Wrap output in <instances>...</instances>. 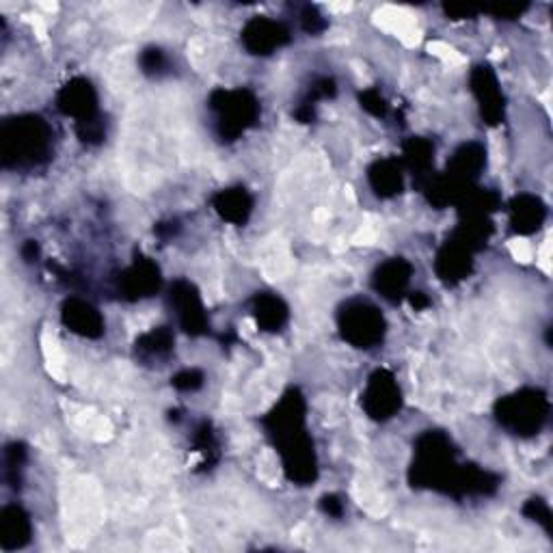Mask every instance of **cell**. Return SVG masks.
<instances>
[{
  "label": "cell",
  "mask_w": 553,
  "mask_h": 553,
  "mask_svg": "<svg viewBox=\"0 0 553 553\" xmlns=\"http://www.w3.org/2000/svg\"><path fill=\"white\" fill-rule=\"evenodd\" d=\"M409 482L415 489H430L456 499L493 495L499 489V478L491 471L458 463L454 443L443 430H426L417 437Z\"/></svg>",
  "instance_id": "cell-1"
},
{
  "label": "cell",
  "mask_w": 553,
  "mask_h": 553,
  "mask_svg": "<svg viewBox=\"0 0 553 553\" xmlns=\"http://www.w3.org/2000/svg\"><path fill=\"white\" fill-rule=\"evenodd\" d=\"M413 266L404 258H391L376 268L372 275V288L389 303H400L407 296Z\"/></svg>",
  "instance_id": "cell-13"
},
{
  "label": "cell",
  "mask_w": 553,
  "mask_h": 553,
  "mask_svg": "<svg viewBox=\"0 0 553 553\" xmlns=\"http://www.w3.org/2000/svg\"><path fill=\"white\" fill-rule=\"evenodd\" d=\"M337 329H340L342 340L350 346L370 350L383 344L387 333V320L381 309L370 301L353 299L346 301L340 312H337Z\"/></svg>",
  "instance_id": "cell-6"
},
{
  "label": "cell",
  "mask_w": 553,
  "mask_h": 553,
  "mask_svg": "<svg viewBox=\"0 0 553 553\" xmlns=\"http://www.w3.org/2000/svg\"><path fill=\"white\" fill-rule=\"evenodd\" d=\"M210 111L214 113L217 137L223 143H234L249 128L258 124L262 106L251 89H217L210 93Z\"/></svg>",
  "instance_id": "cell-5"
},
{
  "label": "cell",
  "mask_w": 553,
  "mask_h": 553,
  "mask_svg": "<svg viewBox=\"0 0 553 553\" xmlns=\"http://www.w3.org/2000/svg\"><path fill=\"white\" fill-rule=\"evenodd\" d=\"M154 232H156V236L160 240H169V238H173L175 234L180 232V223L178 221H163V223H158L154 227Z\"/></svg>",
  "instance_id": "cell-32"
},
{
  "label": "cell",
  "mask_w": 553,
  "mask_h": 553,
  "mask_svg": "<svg viewBox=\"0 0 553 553\" xmlns=\"http://www.w3.org/2000/svg\"><path fill=\"white\" fill-rule=\"evenodd\" d=\"M0 152L5 169L29 171L42 167L52 156V128L39 115H18L3 121Z\"/></svg>",
  "instance_id": "cell-3"
},
{
  "label": "cell",
  "mask_w": 553,
  "mask_h": 553,
  "mask_svg": "<svg viewBox=\"0 0 553 553\" xmlns=\"http://www.w3.org/2000/svg\"><path fill=\"white\" fill-rule=\"evenodd\" d=\"M402 167L404 171H411L413 178L424 188V184L433 178V165H435V143L422 139V137H411L402 145Z\"/></svg>",
  "instance_id": "cell-19"
},
{
  "label": "cell",
  "mask_w": 553,
  "mask_h": 553,
  "mask_svg": "<svg viewBox=\"0 0 553 553\" xmlns=\"http://www.w3.org/2000/svg\"><path fill=\"white\" fill-rule=\"evenodd\" d=\"M320 510L325 512V515L333 517V519H340L344 515V502L340 495H325L320 499Z\"/></svg>",
  "instance_id": "cell-30"
},
{
  "label": "cell",
  "mask_w": 553,
  "mask_h": 553,
  "mask_svg": "<svg viewBox=\"0 0 553 553\" xmlns=\"http://www.w3.org/2000/svg\"><path fill=\"white\" fill-rule=\"evenodd\" d=\"M469 89L474 93L482 119L489 126H499L506 117V96L499 87L497 74L491 65L480 63L469 74Z\"/></svg>",
  "instance_id": "cell-10"
},
{
  "label": "cell",
  "mask_w": 553,
  "mask_h": 553,
  "mask_svg": "<svg viewBox=\"0 0 553 553\" xmlns=\"http://www.w3.org/2000/svg\"><path fill=\"white\" fill-rule=\"evenodd\" d=\"M368 182L376 197L391 199L404 191V167L400 158H379L368 167Z\"/></svg>",
  "instance_id": "cell-17"
},
{
  "label": "cell",
  "mask_w": 553,
  "mask_h": 553,
  "mask_svg": "<svg viewBox=\"0 0 553 553\" xmlns=\"http://www.w3.org/2000/svg\"><path fill=\"white\" fill-rule=\"evenodd\" d=\"M193 445H195V452H199L201 458H204V463H201V467L212 469L214 465L219 463L221 445H219V437H217V433H214V428H212L210 422H201L195 428Z\"/></svg>",
  "instance_id": "cell-23"
},
{
  "label": "cell",
  "mask_w": 553,
  "mask_h": 553,
  "mask_svg": "<svg viewBox=\"0 0 553 553\" xmlns=\"http://www.w3.org/2000/svg\"><path fill=\"white\" fill-rule=\"evenodd\" d=\"M361 407L374 422H387L402 409V391L396 376L385 368L374 370L361 396Z\"/></svg>",
  "instance_id": "cell-7"
},
{
  "label": "cell",
  "mask_w": 553,
  "mask_h": 553,
  "mask_svg": "<svg viewBox=\"0 0 553 553\" xmlns=\"http://www.w3.org/2000/svg\"><path fill=\"white\" fill-rule=\"evenodd\" d=\"M528 9H530V5H499V7H484L480 11L491 13V16L497 20H517Z\"/></svg>",
  "instance_id": "cell-29"
},
{
  "label": "cell",
  "mask_w": 553,
  "mask_h": 553,
  "mask_svg": "<svg viewBox=\"0 0 553 553\" xmlns=\"http://www.w3.org/2000/svg\"><path fill=\"white\" fill-rule=\"evenodd\" d=\"M359 102H361V109L370 113L372 117H385L387 115V100L381 96L379 89H366L361 91L359 96Z\"/></svg>",
  "instance_id": "cell-27"
},
{
  "label": "cell",
  "mask_w": 553,
  "mask_h": 553,
  "mask_svg": "<svg viewBox=\"0 0 553 553\" xmlns=\"http://www.w3.org/2000/svg\"><path fill=\"white\" fill-rule=\"evenodd\" d=\"M57 109L61 115L72 117L76 126L91 124V121L102 119L98 91L91 85V80L76 76L70 83H65L57 93Z\"/></svg>",
  "instance_id": "cell-9"
},
{
  "label": "cell",
  "mask_w": 553,
  "mask_h": 553,
  "mask_svg": "<svg viewBox=\"0 0 553 553\" xmlns=\"http://www.w3.org/2000/svg\"><path fill=\"white\" fill-rule=\"evenodd\" d=\"M407 296H409V303H411V307L415 309V312H420V309H426L430 305V299L424 292H411Z\"/></svg>",
  "instance_id": "cell-33"
},
{
  "label": "cell",
  "mask_w": 553,
  "mask_h": 553,
  "mask_svg": "<svg viewBox=\"0 0 553 553\" xmlns=\"http://www.w3.org/2000/svg\"><path fill=\"white\" fill-rule=\"evenodd\" d=\"M61 322L65 329L72 333L87 337V340H98L104 335V316L98 312V307H93L89 301L72 296L61 305Z\"/></svg>",
  "instance_id": "cell-14"
},
{
  "label": "cell",
  "mask_w": 553,
  "mask_h": 553,
  "mask_svg": "<svg viewBox=\"0 0 553 553\" xmlns=\"http://www.w3.org/2000/svg\"><path fill=\"white\" fill-rule=\"evenodd\" d=\"M163 286V275L154 260L137 255L134 262L117 277V292L124 301L137 303L154 296Z\"/></svg>",
  "instance_id": "cell-11"
},
{
  "label": "cell",
  "mask_w": 553,
  "mask_h": 553,
  "mask_svg": "<svg viewBox=\"0 0 553 553\" xmlns=\"http://www.w3.org/2000/svg\"><path fill=\"white\" fill-rule=\"evenodd\" d=\"M251 314L255 325L266 333H277L288 325L290 307L275 292H258L251 301Z\"/></svg>",
  "instance_id": "cell-16"
},
{
  "label": "cell",
  "mask_w": 553,
  "mask_h": 553,
  "mask_svg": "<svg viewBox=\"0 0 553 553\" xmlns=\"http://www.w3.org/2000/svg\"><path fill=\"white\" fill-rule=\"evenodd\" d=\"M329 26L327 18L322 16V13L318 11V7L314 5H305L303 11H301V29L309 35H318L322 33Z\"/></svg>",
  "instance_id": "cell-28"
},
{
  "label": "cell",
  "mask_w": 553,
  "mask_h": 553,
  "mask_svg": "<svg viewBox=\"0 0 553 553\" xmlns=\"http://www.w3.org/2000/svg\"><path fill=\"white\" fill-rule=\"evenodd\" d=\"M337 96V83L331 76H320L314 80V85L309 87L307 96L303 102L296 106L294 117L301 121V124H312L316 119V106L322 100H333Z\"/></svg>",
  "instance_id": "cell-22"
},
{
  "label": "cell",
  "mask_w": 553,
  "mask_h": 553,
  "mask_svg": "<svg viewBox=\"0 0 553 553\" xmlns=\"http://www.w3.org/2000/svg\"><path fill=\"white\" fill-rule=\"evenodd\" d=\"M443 11H445V16L452 20H471L480 13V9L469 7V5H443Z\"/></svg>",
  "instance_id": "cell-31"
},
{
  "label": "cell",
  "mask_w": 553,
  "mask_h": 553,
  "mask_svg": "<svg viewBox=\"0 0 553 553\" xmlns=\"http://www.w3.org/2000/svg\"><path fill=\"white\" fill-rule=\"evenodd\" d=\"M169 301L186 335L201 337L210 333V318L195 283L188 279H175L169 290Z\"/></svg>",
  "instance_id": "cell-8"
},
{
  "label": "cell",
  "mask_w": 553,
  "mask_h": 553,
  "mask_svg": "<svg viewBox=\"0 0 553 553\" xmlns=\"http://www.w3.org/2000/svg\"><path fill=\"white\" fill-rule=\"evenodd\" d=\"M240 39L249 55L271 57L273 52L281 50L283 46H288L292 42V33L288 26L279 20L255 16L245 24V29L240 33Z\"/></svg>",
  "instance_id": "cell-12"
},
{
  "label": "cell",
  "mask_w": 553,
  "mask_h": 553,
  "mask_svg": "<svg viewBox=\"0 0 553 553\" xmlns=\"http://www.w3.org/2000/svg\"><path fill=\"white\" fill-rule=\"evenodd\" d=\"M212 208L219 217L232 225H245L253 212V195L245 186L223 188L212 197Z\"/></svg>",
  "instance_id": "cell-18"
},
{
  "label": "cell",
  "mask_w": 553,
  "mask_h": 553,
  "mask_svg": "<svg viewBox=\"0 0 553 553\" xmlns=\"http://www.w3.org/2000/svg\"><path fill=\"white\" fill-rule=\"evenodd\" d=\"M0 541H3V549H20L31 541L33 523L29 512H26L18 504H9L0 512Z\"/></svg>",
  "instance_id": "cell-20"
},
{
  "label": "cell",
  "mask_w": 553,
  "mask_h": 553,
  "mask_svg": "<svg viewBox=\"0 0 553 553\" xmlns=\"http://www.w3.org/2000/svg\"><path fill=\"white\" fill-rule=\"evenodd\" d=\"M139 65H141L143 74L152 76V78L165 76V74H169V70H171V61H169V57H167V52H165V50H160V48H156V46H150V48H145V50L141 52Z\"/></svg>",
  "instance_id": "cell-24"
},
{
  "label": "cell",
  "mask_w": 553,
  "mask_h": 553,
  "mask_svg": "<svg viewBox=\"0 0 553 553\" xmlns=\"http://www.w3.org/2000/svg\"><path fill=\"white\" fill-rule=\"evenodd\" d=\"M493 413L497 424L508 430L510 435L530 439L545 428L551 413V402L543 389L523 387L499 398Z\"/></svg>",
  "instance_id": "cell-4"
},
{
  "label": "cell",
  "mask_w": 553,
  "mask_h": 553,
  "mask_svg": "<svg viewBox=\"0 0 553 553\" xmlns=\"http://www.w3.org/2000/svg\"><path fill=\"white\" fill-rule=\"evenodd\" d=\"M305 424L307 402L299 389H288L262 420L266 435L281 456L286 478L299 487H309L318 480V456Z\"/></svg>",
  "instance_id": "cell-2"
},
{
  "label": "cell",
  "mask_w": 553,
  "mask_h": 553,
  "mask_svg": "<svg viewBox=\"0 0 553 553\" xmlns=\"http://www.w3.org/2000/svg\"><path fill=\"white\" fill-rule=\"evenodd\" d=\"M175 348V337L169 327H158L143 333L137 342H134V353L141 361H165L171 357Z\"/></svg>",
  "instance_id": "cell-21"
},
{
  "label": "cell",
  "mask_w": 553,
  "mask_h": 553,
  "mask_svg": "<svg viewBox=\"0 0 553 553\" xmlns=\"http://www.w3.org/2000/svg\"><path fill=\"white\" fill-rule=\"evenodd\" d=\"M508 219H510L512 234L532 236L547 221L545 201L530 193H521L517 197H512L508 204Z\"/></svg>",
  "instance_id": "cell-15"
},
{
  "label": "cell",
  "mask_w": 553,
  "mask_h": 553,
  "mask_svg": "<svg viewBox=\"0 0 553 553\" xmlns=\"http://www.w3.org/2000/svg\"><path fill=\"white\" fill-rule=\"evenodd\" d=\"M523 515L541 525V528L549 536L553 534V515H551V508H549V504L545 502V499H541V497L528 499V502H525V506H523Z\"/></svg>",
  "instance_id": "cell-25"
},
{
  "label": "cell",
  "mask_w": 553,
  "mask_h": 553,
  "mask_svg": "<svg viewBox=\"0 0 553 553\" xmlns=\"http://www.w3.org/2000/svg\"><path fill=\"white\" fill-rule=\"evenodd\" d=\"M206 383V376L199 368H184L178 374L171 376V387H175L182 394H193V391H199Z\"/></svg>",
  "instance_id": "cell-26"
}]
</instances>
